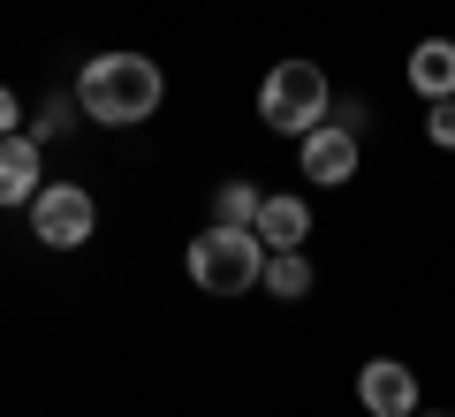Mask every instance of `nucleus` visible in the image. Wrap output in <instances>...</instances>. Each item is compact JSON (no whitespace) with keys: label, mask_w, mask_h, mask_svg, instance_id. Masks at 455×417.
Instances as JSON below:
<instances>
[{"label":"nucleus","mask_w":455,"mask_h":417,"mask_svg":"<svg viewBox=\"0 0 455 417\" xmlns=\"http://www.w3.org/2000/svg\"><path fill=\"white\" fill-rule=\"evenodd\" d=\"M403 76H410V92L433 107V99H455V38H418L410 46V61H403Z\"/></svg>","instance_id":"nucleus-9"},{"label":"nucleus","mask_w":455,"mask_h":417,"mask_svg":"<svg viewBox=\"0 0 455 417\" xmlns=\"http://www.w3.org/2000/svg\"><path fill=\"white\" fill-rule=\"evenodd\" d=\"M357 410L364 417H410V410H425L418 365H403V357H364V365H357Z\"/></svg>","instance_id":"nucleus-6"},{"label":"nucleus","mask_w":455,"mask_h":417,"mask_svg":"<svg viewBox=\"0 0 455 417\" xmlns=\"http://www.w3.org/2000/svg\"><path fill=\"white\" fill-rule=\"evenodd\" d=\"M68 92H76V114L92 129H145L152 114L167 107V68L152 61V53L114 46V53H92Z\"/></svg>","instance_id":"nucleus-1"},{"label":"nucleus","mask_w":455,"mask_h":417,"mask_svg":"<svg viewBox=\"0 0 455 417\" xmlns=\"http://www.w3.org/2000/svg\"><path fill=\"white\" fill-rule=\"evenodd\" d=\"M410 417H455V410H410Z\"/></svg>","instance_id":"nucleus-15"},{"label":"nucleus","mask_w":455,"mask_h":417,"mask_svg":"<svg viewBox=\"0 0 455 417\" xmlns=\"http://www.w3.org/2000/svg\"><path fill=\"white\" fill-rule=\"evenodd\" d=\"M425 137H433L440 152H455V99H433V107H425Z\"/></svg>","instance_id":"nucleus-13"},{"label":"nucleus","mask_w":455,"mask_h":417,"mask_svg":"<svg viewBox=\"0 0 455 417\" xmlns=\"http://www.w3.org/2000/svg\"><path fill=\"white\" fill-rule=\"evenodd\" d=\"M357 167H364V137H357L349 122H334V114H326L319 129L296 137V175H304L311 190H349Z\"/></svg>","instance_id":"nucleus-5"},{"label":"nucleus","mask_w":455,"mask_h":417,"mask_svg":"<svg viewBox=\"0 0 455 417\" xmlns=\"http://www.w3.org/2000/svg\"><path fill=\"white\" fill-rule=\"evenodd\" d=\"M259 182L251 175H228V182H212V221H228V228H251L259 221Z\"/></svg>","instance_id":"nucleus-11"},{"label":"nucleus","mask_w":455,"mask_h":417,"mask_svg":"<svg viewBox=\"0 0 455 417\" xmlns=\"http://www.w3.org/2000/svg\"><path fill=\"white\" fill-rule=\"evenodd\" d=\"M23 114H31V107L16 99V84H0V137H16V129H23Z\"/></svg>","instance_id":"nucleus-14"},{"label":"nucleus","mask_w":455,"mask_h":417,"mask_svg":"<svg viewBox=\"0 0 455 417\" xmlns=\"http://www.w3.org/2000/svg\"><path fill=\"white\" fill-rule=\"evenodd\" d=\"M182 273H190V289L212 296V304H235V296L259 289L266 273V243L259 228H228V221H205L190 236V251H182Z\"/></svg>","instance_id":"nucleus-2"},{"label":"nucleus","mask_w":455,"mask_h":417,"mask_svg":"<svg viewBox=\"0 0 455 417\" xmlns=\"http://www.w3.org/2000/svg\"><path fill=\"white\" fill-rule=\"evenodd\" d=\"M38 190H46V145H38L31 129L0 137V213H23Z\"/></svg>","instance_id":"nucleus-7"},{"label":"nucleus","mask_w":455,"mask_h":417,"mask_svg":"<svg viewBox=\"0 0 455 417\" xmlns=\"http://www.w3.org/2000/svg\"><path fill=\"white\" fill-rule=\"evenodd\" d=\"M259 243L266 251H304L311 243V197H296V190H266L259 197Z\"/></svg>","instance_id":"nucleus-8"},{"label":"nucleus","mask_w":455,"mask_h":417,"mask_svg":"<svg viewBox=\"0 0 455 417\" xmlns=\"http://www.w3.org/2000/svg\"><path fill=\"white\" fill-rule=\"evenodd\" d=\"M23 221H31V243H46V251H84V243L99 236V197L92 182H53L23 205Z\"/></svg>","instance_id":"nucleus-4"},{"label":"nucleus","mask_w":455,"mask_h":417,"mask_svg":"<svg viewBox=\"0 0 455 417\" xmlns=\"http://www.w3.org/2000/svg\"><path fill=\"white\" fill-rule=\"evenodd\" d=\"M326 114H334V84H326L319 61L289 53V61H274L259 76V122L274 129V137H304V129H319Z\"/></svg>","instance_id":"nucleus-3"},{"label":"nucleus","mask_w":455,"mask_h":417,"mask_svg":"<svg viewBox=\"0 0 455 417\" xmlns=\"http://www.w3.org/2000/svg\"><path fill=\"white\" fill-rule=\"evenodd\" d=\"M259 289L274 296V304H304V296L319 289V273H311V258H304V251H266Z\"/></svg>","instance_id":"nucleus-10"},{"label":"nucleus","mask_w":455,"mask_h":417,"mask_svg":"<svg viewBox=\"0 0 455 417\" xmlns=\"http://www.w3.org/2000/svg\"><path fill=\"white\" fill-rule=\"evenodd\" d=\"M76 122H84V114H76V92H46V99L31 107V114H23V129H31L38 145H53V137H68Z\"/></svg>","instance_id":"nucleus-12"}]
</instances>
